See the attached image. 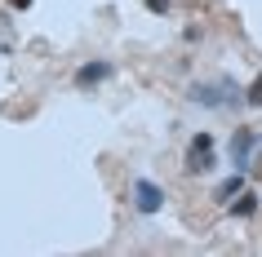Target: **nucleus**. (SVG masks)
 <instances>
[{"label":"nucleus","instance_id":"1","mask_svg":"<svg viewBox=\"0 0 262 257\" xmlns=\"http://www.w3.org/2000/svg\"><path fill=\"white\" fill-rule=\"evenodd\" d=\"M187 98H191L195 107H205V111H240L245 107V94H240V84H235L231 76L195 80L191 89H187Z\"/></svg>","mask_w":262,"mask_h":257},{"label":"nucleus","instance_id":"2","mask_svg":"<svg viewBox=\"0 0 262 257\" xmlns=\"http://www.w3.org/2000/svg\"><path fill=\"white\" fill-rule=\"evenodd\" d=\"M213 169H218V142H213V133H195L187 142V151H182V173L187 177H209Z\"/></svg>","mask_w":262,"mask_h":257},{"label":"nucleus","instance_id":"3","mask_svg":"<svg viewBox=\"0 0 262 257\" xmlns=\"http://www.w3.org/2000/svg\"><path fill=\"white\" fill-rule=\"evenodd\" d=\"M129 204H134V213H142V217L165 213V186L151 182V177H134V182H129Z\"/></svg>","mask_w":262,"mask_h":257},{"label":"nucleus","instance_id":"4","mask_svg":"<svg viewBox=\"0 0 262 257\" xmlns=\"http://www.w3.org/2000/svg\"><path fill=\"white\" fill-rule=\"evenodd\" d=\"M107 80H116V62H111V58H89V62H80L76 76H71V84L84 89V94H89V89H102Z\"/></svg>","mask_w":262,"mask_h":257},{"label":"nucleus","instance_id":"5","mask_svg":"<svg viewBox=\"0 0 262 257\" xmlns=\"http://www.w3.org/2000/svg\"><path fill=\"white\" fill-rule=\"evenodd\" d=\"M258 142H262V133H253L249 124H240L231 133V142H227V160H231V169H245L249 173V164H253V151H258Z\"/></svg>","mask_w":262,"mask_h":257},{"label":"nucleus","instance_id":"6","mask_svg":"<svg viewBox=\"0 0 262 257\" xmlns=\"http://www.w3.org/2000/svg\"><path fill=\"white\" fill-rule=\"evenodd\" d=\"M258 208H262V195H258V191H240V195H235V200L231 204H227V213H231V217H240V222H249V217H258Z\"/></svg>","mask_w":262,"mask_h":257},{"label":"nucleus","instance_id":"7","mask_svg":"<svg viewBox=\"0 0 262 257\" xmlns=\"http://www.w3.org/2000/svg\"><path fill=\"white\" fill-rule=\"evenodd\" d=\"M245 186H249V173H245V169H235L227 182H218V191H213V204H222V208H227V204H231Z\"/></svg>","mask_w":262,"mask_h":257},{"label":"nucleus","instance_id":"8","mask_svg":"<svg viewBox=\"0 0 262 257\" xmlns=\"http://www.w3.org/2000/svg\"><path fill=\"white\" fill-rule=\"evenodd\" d=\"M245 107H253V111L262 107V71H258V76H253V84H249V89H245Z\"/></svg>","mask_w":262,"mask_h":257},{"label":"nucleus","instance_id":"9","mask_svg":"<svg viewBox=\"0 0 262 257\" xmlns=\"http://www.w3.org/2000/svg\"><path fill=\"white\" fill-rule=\"evenodd\" d=\"M147 5V14H156V18H169L173 14V0H142Z\"/></svg>","mask_w":262,"mask_h":257},{"label":"nucleus","instance_id":"10","mask_svg":"<svg viewBox=\"0 0 262 257\" xmlns=\"http://www.w3.org/2000/svg\"><path fill=\"white\" fill-rule=\"evenodd\" d=\"M5 5H9L14 14H27V9H31V0H5Z\"/></svg>","mask_w":262,"mask_h":257}]
</instances>
